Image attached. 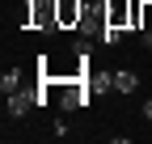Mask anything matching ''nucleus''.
<instances>
[{"label":"nucleus","instance_id":"1","mask_svg":"<svg viewBox=\"0 0 152 144\" xmlns=\"http://www.w3.org/2000/svg\"><path fill=\"white\" fill-rule=\"evenodd\" d=\"M21 21L30 30H59V13H55V0H26Z\"/></svg>","mask_w":152,"mask_h":144},{"label":"nucleus","instance_id":"2","mask_svg":"<svg viewBox=\"0 0 152 144\" xmlns=\"http://www.w3.org/2000/svg\"><path fill=\"white\" fill-rule=\"evenodd\" d=\"M55 13H59V30H80L85 0H55Z\"/></svg>","mask_w":152,"mask_h":144},{"label":"nucleus","instance_id":"3","mask_svg":"<svg viewBox=\"0 0 152 144\" xmlns=\"http://www.w3.org/2000/svg\"><path fill=\"white\" fill-rule=\"evenodd\" d=\"M9 119H26L30 106H38V93H26V89H17V93H9Z\"/></svg>","mask_w":152,"mask_h":144},{"label":"nucleus","instance_id":"4","mask_svg":"<svg viewBox=\"0 0 152 144\" xmlns=\"http://www.w3.org/2000/svg\"><path fill=\"white\" fill-rule=\"evenodd\" d=\"M106 21L118 26V30H131V0L123 4V0H114V4H106Z\"/></svg>","mask_w":152,"mask_h":144},{"label":"nucleus","instance_id":"5","mask_svg":"<svg viewBox=\"0 0 152 144\" xmlns=\"http://www.w3.org/2000/svg\"><path fill=\"white\" fill-rule=\"evenodd\" d=\"M102 26H106V4H85L80 30H85V34H89V30H97V34H102Z\"/></svg>","mask_w":152,"mask_h":144},{"label":"nucleus","instance_id":"6","mask_svg":"<svg viewBox=\"0 0 152 144\" xmlns=\"http://www.w3.org/2000/svg\"><path fill=\"white\" fill-rule=\"evenodd\" d=\"M135 89H140V76L131 68H118V72H114V93H135Z\"/></svg>","mask_w":152,"mask_h":144},{"label":"nucleus","instance_id":"7","mask_svg":"<svg viewBox=\"0 0 152 144\" xmlns=\"http://www.w3.org/2000/svg\"><path fill=\"white\" fill-rule=\"evenodd\" d=\"M89 93L93 98H97V93H110V89H114V72H89Z\"/></svg>","mask_w":152,"mask_h":144},{"label":"nucleus","instance_id":"8","mask_svg":"<svg viewBox=\"0 0 152 144\" xmlns=\"http://www.w3.org/2000/svg\"><path fill=\"white\" fill-rule=\"evenodd\" d=\"M0 89H4V98H9V93H17V89H21V72H17V68H9L4 76H0Z\"/></svg>","mask_w":152,"mask_h":144},{"label":"nucleus","instance_id":"9","mask_svg":"<svg viewBox=\"0 0 152 144\" xmlns=\"http://www.w3.org/2000/svg\"><path fill=\"white\" fill-rule=\"evenodd\" d=\"M123 34H127V30H118V26H110V21H106V26H102V43H106V47H114Z\"/></svg>","mask_w":152,"mask_h":144},{"label":"nucleus","instance_id":"10","mask_svg":"<svg viewBox=\"0 0 152 144\" xmlns=\"http://www.w3.org/2000/svg\"><path fill=\"white\" fill-rule=\"evenodd\" d=\"M140 26H144V0H131V30L140 34Z\"/></svg>","mask_w":152,"mask_h":144},{"label":"nucleus","instance_id":"11","mask_svg":"<svg viewBox=\"0 0 152 144\" xmlns=\"http://www.w3.org/2000/svg\"><path fill=\"white\" fill-rule=\"evenodd\" d=\"M140 30H152V0H144V26Z\"/></svg>","mask_w":152,"mask_h":144},{"label":"nucleus","instance_id":"12","mask_svg":"<svg viewBox=\"0 0 152 144\" xmlns=\"http://www.w3.org/2000/svg\"><path fill=\"white\" fill-rule=\"evenodd\" d=\"M140 38H144V47H152V30H140Z\"/></svg>","mask_w":152,"mask_h":144},{"label":"nucleus","instance_id":"13","mask_svg":"<svg viewBox=\"0 0 152 144\" xmlns=\"http://www.w3.org/2000/svg\"><path fill=\"white\" fill-rule=\"evenodd\" d=\"M144 115H148V119H152V98H148V102H144Z\"/></svg>","mask_w":152,"mask_h":144}]
</instances>
